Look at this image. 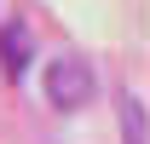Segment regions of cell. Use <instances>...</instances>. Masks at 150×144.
<instances>
[{
    "label": "cell",
    "instance_id": "6da1fadb",
    "mask_svg": "<svg viewBox=\"0 0 150 144\" xmlns=\"http://www.w3.org/2000/svg\"><path fill=\"white\" fill-rule=\"evenodd\" d=\"M93 92H98V75H93V64H81L75 52H64V58L46 64V98H52V109L75 115V109L93 104Z\"/></svg>",
    "mask_w": 150,
    "mask_h": 144
},
{
    "label": "cell",
    "instance_id": "3957f363",
    "mask_svg": "<svg viewBox=\"0 0 150 144\" xmlns=\"http://www.w3.org/2000/svg\"><path fill=\"white\" fill-rule=\"evenodd\" d=\"M121 144H150V133H144V98L133 87H121Z\"/></svg>",
    "mask_w": 150,
    "mask_h": 144
},
{
    "label": "cell",
    "instance_id": "7a4b0ae2",
    "mask_svg": "<svg viewBox=\"0 0 150 144\" xmlns=\"http://www.w3.org/2000/svg\"><path fill=\"white\" fill-rule=\"evenodd\" d=\"M0 64H6V75H23L35 64V40L23 23H0Z\"/></svg>",
    "mask_w": 150,
    "mask_h": 144
}]
</instances>
